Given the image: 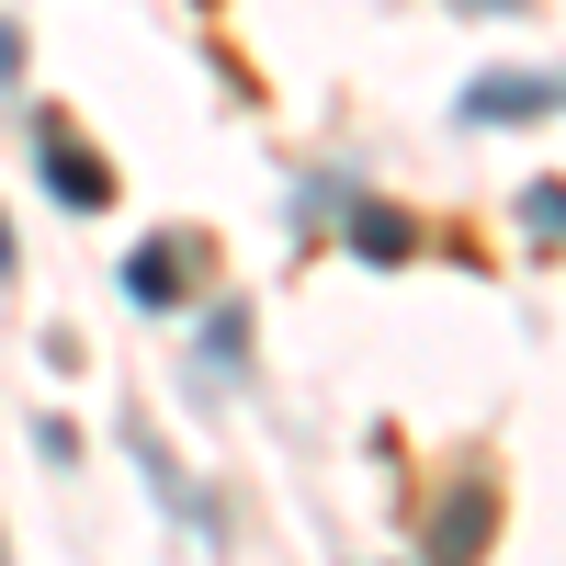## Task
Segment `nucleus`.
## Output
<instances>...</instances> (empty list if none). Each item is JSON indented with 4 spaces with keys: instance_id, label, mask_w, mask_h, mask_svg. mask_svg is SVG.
I'll return each instance as SVG.
<instances>
[{
    "instance_id": "20e7f679",
    "label": "nucleus",
    "mask_w": 566,
    "mask_h": 566,
    "mask_svg": "<svg viewBox=\"0 0 566 566\" xmlns=\"http://www.w3.org/2000/svg\"><path fill=\"white\" fill-rule=\"evenodd\" d=\"M352 250H363V261H408V216H397V205H363V216H352Z\"/></svg>"
},
{
    "instance_id": "f257e3e1",
    "label": "nucleus",
    "mask_w": 566,
    "mask_h": 566,
    "mask_svg": "<svg viewBox=\"0 0 566 566\" xmlns=\"http://www.w3.org/2000/svg\"><path fill=\"white\" fill-rule=\"evenodd\" d=\"M544 114H566V80H533V69L464 80V125H544Z\"/></svg>"
},
{
    "instance_id": "423d86ee",
    "label": "nucleus",
    "mask_w": 566,
    "mask_h": 566,
    "mask_svg": "<svg viewBox=\"0 0 566 566\" xmlns=\"http://www.w3.org/2000/svg\"><path fill=\"white\" fill-rule=\"evenodd\" d=\"M522 227H533L544 250H566V181H533V193H522Z\"/></svg>"
},
{
    "instance_id": "f03ea898",
    "label": "nucleus",
    "mask_w": 566,
    "mask_h": 566,
    "mask_svg": "<svg viewBox=\"0 0 566 566\" xmlns=\"http://www.w3.org/2000/svg\"><path fill=\"white\" fill-rule=\"evenodd\" d=\"M34 159H45V181H57V205H80V216H103L114 205V170H103V148H80V136L45 114L34 125Z\"/></svg>"
},
{
    "instance_id": "9d476101",
    "label": "nucleus",
    "mask_w": 566,
    "mask_h": 566,
    "mask_svg": "<svg viewBox=\"0 0 566 566\" xmlns=\"http://www.w3.org/2000/svg\"><path fill=\"white\" fill-rule=\"evenodd\" d=\"M0 283H12V216H0Z\"/></svg>"
},
{
    "instance_id": "0eeeda50",
    "label": "nucleus",
    "mask_w": 566,
    "mask_h": 566,
    "mask_svg": "<svg viewBox=\"0 0 566 566\" xmlns=\"http://www.w3.org/2000/svg\"><path fill=\"white\" fill-rule=\"evenodd\" d=\"M205 352H216V363H239V352H250V317H239V306H216V317H205Z\"/></svg>"
},
{
    "instance_id": "1a4fd4ad",
    "label": "nucleus",
    "mask_w": 566,
    "mask_h": 566,
    "mask_svg": "<svg viewBox=\"0 0 566 566\" xmlns=\"http://www.w3.org/2000/svg\"><path fill=\"white\" fill-rule=\"evenodd\" d=\"M453 12H522V0H453Z\"/></svg>"
},
{
    "instance_id": "39448f33",
    "label": "nucleus",
    "mask_w": 566,
    "mask_h": 566,
    "mask_svg": "<svg viewBox=\"0 0 566 566\" xmlns=\"http://www.w3.org/2000/svg\"><path fill=\"white\" fill-rule=\"evenodd\" d=\"M476 533H488V488H453V499H442V522H431V544H442V555H464Z\"/></svg>"
},
{
    "instance_id": "6e6552de",
    "label": "nucleus",
    "mask_w": 566,
    "mask_h": 566,
    "mask_svg": "<svg viewBox=\"0 0 566 566\" xmlns=\"http://www.w3.org/2000/svg\"><path fill=\"white\" fill-rule=\"evenodd\" d=\"M23 69V34H12V12H0V80H12Z\"/></svg>"
},
{
    "instance_id": "7ed1b4c3",
    "label": "nucleus",
    "mask_w": 566,
    "mask_h": 566,
    "mask_svg": "<svg viewBox=\"0 0 566 566\" xmlns=\"http://www.w3.org/2000/svg\"><path fill=\"white\" fill-rule=\"evenodd\" d=\"M181 261H193V250H181V239H148V250H125V306H148V317H170L181 306Z\"/></svg>"
}]
</instances>
